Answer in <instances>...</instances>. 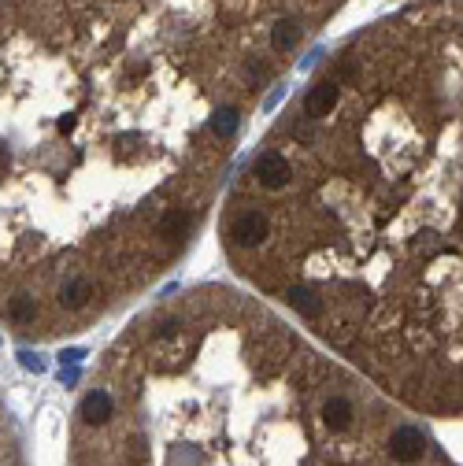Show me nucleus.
I'll list each match as a JSON object with an SVG mask.
<instances>
[{
    "instance_id": "f257e3e1",
    "label": "nucleus",
    "mask_w": 463,
    "mask_h": 466,
    "mask_svg": "<svg viewBox=\"0 0 463 466\" xmlns=\"http://www.w3.org/2000/svg\"><path fill=\"white\" fill-rule=\"evenodd\" d=\"M271 215L267 211H241L238 218L230 222V241L234 244H241V248H260V244H267L271 241Z\"/></svg>"
},
{
    "instance_id": "f03ea898",
    "label": "nucleus",
    "mask_w": 463,
    "mask_h": 466,
    "mask_svg": "<svg viewBox=\"0 0 463 466\" xmlns=\"http://www.w3.org/2000/svg\"><path fill=\"white\" fill-rule=\"evenodd\" d=\"M252 178L260 181L263 189H286L289 181H293V163H289L286 152H263L256 159V167H252Z\"/></svg>"
},
{
    "instance_id": "7ed1b4c3",
    "label": "nucleus",
    "mask_w": 463,
    "mask_h": 466,
    "mask_svg": "<svg viewBox=\"0 0 463 466\" xmlns=\"http://www.w3.org/2000/svg\"><path fill=\"white\" fill-rule=\"evenodd\" d=\"M423 452H426L423 429H415V426L393 429V437H389V455H393L397 463H415V459H423Z\"/></svg>"
},
{
    "instance_id": "20e7f679",
    "label": "nucleus",
    "mask_w": 463,
    "mask_h": 466,
    "mask_svg": "<svg viewBox=\"0 0 463 466\" xmlns=\"http://www.w3.org/2000/svg\"><path fill=\"white\" fill-rule=\"evenodd\" d=\"M112 411H115L112 392H108V389H93L86 400H82L78 415H82V422H86V426H104L108 418H112Z\"/></svg>"
},
{
    "instance_id": "39448f33",
    "label": "nucleus",
    "mask_w": 463,
    "mask_h": 466,
    "mask_svg": "<svg viewBox=\"0 0 463 466\" xmlns=\"http://www.w3.org/2000/svg\"><path fill=\"white\" fill-rule=\"evenodd\" d=\"M352 418H356V407L349 404V396H326L323 400V426L326 429L341 433V429L352 426Z\"/></svg>"
},
{
    "instance_id": "423d86ee",
    "label": "nucleus",
    "mask_w": 463,
    "mask_h": 466,
    "mask_svg": "<svg viewBox=\"0 0 463 466\" xmlns=\"http://www.w3.org/2000/svg\"><path fill=\"white\" fill-rule=\"evenodd\" d=\"M19 359H23V367H30V370H41V367H45V363L38 359V355H30V352H23Z\"/></svg>"
}]
</instances>
